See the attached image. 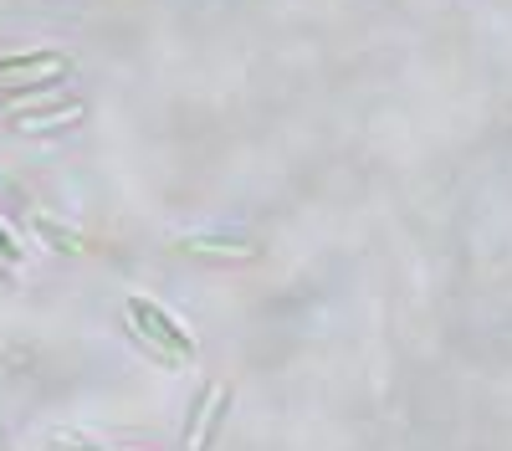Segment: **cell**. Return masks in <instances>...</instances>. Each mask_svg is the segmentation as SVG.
Wrapping results in <instances>:
<instances>
[{
    "instance_id": "3",
    "label": "cell",
    "mask_w": 512,
    "mask_h": 451,
    "mask_svg": "<svg viewBox=\"0 0 512 451\" xmlns=\"http://www.w3.org/2000/svg\"><path fill=\"white\" fill-rule=\"evenodd\" d=\"M175 246H180V252H190V257H256V252H262L251 236H205V231L180 236Z\"/></svg>"
},
{
    "instance_id": "2",
    "label": "cell",
    "mask_w": 512,
    "mask_h": 451,
    "mask_svg": "<svg viewBox=\"0 0 512 451\" xmlns=\"http://www.w3.org/2000/svg\"><path fill=\"white\" fill-rule=\"evenodd\" d=\"M226 405H231V385H210L195 405V416L185 426V451H210L221 436V421H226Z\"/></svg>"
},
{
    "instance_id": "6",
    "label": "cell",
    "mask_w": 512,
    "mask_h": 451,
    "mask_svg": "<svg viewBox=\"0 0 512 451\" xmlns=\"http://www.w3.org/2000/svg\"><path fill=\"white\" fill-rule=\"evenodd\" d=\"M82 118V103H67V108H36V113H26V108H11V123H21V129H41V123H77Z\"/></svg>"
},
{
    "instance_id": "8",
    "label": "cell",
    "mask_w": 512,
    "mask_h": 451,
    "mask_svg": "<svg viewBox=\"0 0 512 451\" xmlns=\"http://www.w3.org/2000/svg\"><path fill=\"white\" fill-rule=\"evenodd\" d=\"M0 446H6V431H0Z\"/></svg>"
},
{
    "instance_id": "7",
    "label": "cell",
    "mask_w": 512,
    "mask_h": 451,
    "mask_svg": "<svg viewBox=\"0 0 512 451\" xmlns=\"http://www.w3.org/2000/svg\"><path fill=\"white\" fill-rule=\"evenodd\" d=\"M0 257H16V246H11V236L0 231Z\"/></svg>"
},
{
    "instance_id": "4",
    "label": "cell",
    "mask_w": 512,
    "mask_h": 451,
    "mask_svg": "<svg viewBox=\"0 0 512 451\" xmlns=\"http://www.w3.org/2000/svg\"><path fill=\"white\" fill-rule=\"evenodd\" d=\"M31 226H36V236L47 241V246H62V252H93V241L82 236V231H72V226H57L52 216H41V211H31Z\"/></svg>"
},
{
    "instance_id": "5",
    "label": "cell",
    "mask_w": 512,
    "mask_h": 451,
    "mask_svg": "<svg viewBox=\"0 0 512 451\" xmlns=\"http://www.w3.org/2000/svg\"><path fill=\"white\" fill-rule=\"evenodd\" d=\"M16 72H67V57H57V52H21V57H0V77H16Z\"/></svg>"
},
{
    "instance_id": "1",
    "label": "cell",
    "mask_w": 512,
    "mask_h": 451,
    "mask_svg": "<svg viewBox=\"0 0 512 451\" xmlns=\"http://www.w3.org/2000/svg\"><path fill=\"white\" fill-rule=\"evenodd\" d=\"M128 318L139 323V349H149L154 359L175 364V359H195V354H200V344L190 339V328L175 323L159 303H149V298H128Z\"/></svg>"
}]
</instances>
